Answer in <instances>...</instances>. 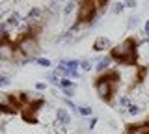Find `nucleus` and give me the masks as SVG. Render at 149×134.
<instances>
[{
    "instance_id": "obj_1",
    "label": "nucleus",
    "mask_w": 149,
    "mask_h": 134,
    "mask_svg": "<svg viewBox=\"0 0 149 134\" xmlns=\"http://www.w3.org/2000/svg\"><path fill=\"white\" fill-rule=\"evenodd\" d=\"M45 28L43 21H30L26 24V28L22 32H19L15 37V45L19 50V56H22V62H28V60H36L41 52V45H39V35Z\"/></svg>"
},
{
    "instance_id": "obj_2",
    "label": "nucleus",
    "mask_w": 149,
    "mask_h": 134,
    "mask_svg": "<svg viewBox=\"0 0 149 134\" xmlns=\"http://www.w3.org/2000/svg\"><path fill=\"white\" fill-rule=\"evenodd\" d=\"M121 80L123 78H121V73L118 69H106V71L99 73V75L93 78V87H95L99 99L106 106L116 104V95L119 91Z\"/></svg>"
},
{
    "instance_id": "obj_3",
    "label": "nucleus",
    "mask_w": 149,
    "mask_h": 134,
    "mask_svg": "<svg viewBox=\"0 0 149 134\" xmlns=\"http://www.w3.org/2000/svg\"><path fill=\"white\" fill-rule=\"evenodd\" d=\"M108 56L119 67H138L140 62V39L136 35H127L119 45L110 49Z\"/></svg>"
},
{
    "instance_id": "obj_4",
    "label": "nucleus",
    "mask_w": 149,
    "mask_h": 134,
    "mask_svg": "<svg viewBox=\"0 0 149 134\" xmlns=\"http://www.w3.org/2000/svg\"><path fill=\"white\" fill-rule=\"evenodd\" d=\"M34 99L30 91H9V93H0V114L15 115L21 114V110Z\"/></svg>"
},
{
    "instance_id": "obj_5",
    "label": "nucleus",
    "mask_w": 149,
    "mask_h": 134,
    "mask_svg": "<svg viewBox=\"0 0 149 134\" xmlns=\"http://www.w3.org/2000/svg\"><path fill=\"white\" fill-rule=\"evenodd\" d=\"M99 13H101V10H99V2H97V0H80V2H78L77 19H74V26H73V28L90 26Z\"/></svg>"
},
{
    "instance_id": "obj_6",
    "label": "nucleus",
    "mask_w": 149,
    "mask_h": 134,
    "mask_svg": "<svg viewBox=\"0 0 149 134\" xmlns=\"http://www.w3.org/2000/svg\"><path fill=\"white\" fill-rule=\"evenodd\" d=\"M0 62H17L19 60V50L15 45V37L9 35V32H0Z\"/></svg>"
},
{
    "instance_id": "obj_7",
    "label": "nucleus",
    "mask_w": 149,
    "mask_h": 134,
    "mask_svg": "<svg viewBox=\"0 0 149 134\" xmlns=\"http://www.w3.org/2000/svg\"><path fill=\"white\" fill-rule=\"evenodd\" d=\"M45 106V97H34L21 110V119L26 125H39V110Z\"/></svg>"
},
{
    "instance_id": "obj_8",
    "label": "nucleus",
    "mask_w": 149,
    "mask_h": 134,
    "mask_svg": "<svg viewBox=\"0 0 149 134\" xmlns=\"http://www.w3.org/2000/svg\"><path fill=\"white\" fill-rule=\"evenodd\" d=\"M149 75V65H138V67H134V75L132 78H130V86H129V91H132V90H136V87H140L146 82V78Z\"/></svg>"
},
{
    "instance_id": "obj_9",
    "label": "nucleus",
    "mask_w": 149,
    "mask_h": 134,
    "mask_svg": "<svg viewBox=\"0 0 149 134\" xmlns=\"http://www.w3.org/2000/svg\"><path fill=\"white\" fill-rule=\"evenodd\" d=\"M123 134H149V121L143 119L138 123H127Z\"/></svg>"
},
{
    "instance_id": "obj_10",
    "label": "nucleus",
    "mask_w": 149,
    "mask_h": 134,
    "mask_svg": "<svg viewBox=\"0 0 149 134\" xmlns=\"http://www.w3.org/2000/svg\"><path fill=\"white\" fill-rule=\"evenodd\" d=\"M112 47H114V45L110 43V39L108 37H104V35H101V37H97L95 41H93V50H95V52H102V50H110Z\"/></svg>"
},
{
    "instance_id": "obj_11",
    "label": "nucleus",
    "mask_w": 149,
    "mask_h": 134,
    "mask_svg": "<svg viewBox=\"0 0 149 134\" xmlns=\"http://www.w3.org/2000/svg\"><path fill=\"white\" fill-rule=\"evenodd\" d=\"M34 62L39 63V65H43V67H50V60H47V58H36Z\"/></svg>"
},
{
    "instance_id": "obj_12",
    "label": "nucleus",
    "mask_w": 149,
    "mask_h": 134,
    "mask_svg": "<svg viewBox=\"0 0 149 134\" xmlns=\"http://www.w3.org/2000/svg\"><path fill=\"white\" fill-rule=\"evenodd\" d=\"M97 2H99V10H101V13H104L106 8H108V4H110V0H97Z\"/></svg>"
},
{
    "instance_id": "obj_13",
    "label": "nucleus",
    "mask_w": 149,
    "mask_h": 134,
    "mask_svg": "<svg viewBox=\"0 0 149 134\" xmlns=\"http://www.w3.org/2000/svg\"><path fill=\"white\" fill-rule=\"evenodd\" d=\"M71 84H73V82L69 80V78H62V80H60V86H62V87H69Z\"/></svg>"
},
{
    "instance_id": "obj_14",
    "label": "nucleus",
    "mask_w": 149,
    "mask_h": 134,
    "mask_svg": "<svg viewBox=\"0 0 149 134\" xmlns=\"http://www.w3.org/2000/svg\"><path fill=\"white\" fill-rule=\"evenodd\" d=\"M6 84H9V78L6 75H0V86H6Z\"/></svg>"
},
{
    "instance_id": "obj_15",
    "label": "nucleus",
    "mask_w": 149,
    "mask_h": 134,
    "mask_svg": "<svg viewBox=\"0 0 149 134\" xmlns=\"http://www.w3.org/2000/svg\"><path fill=\"white\" fill-rule=\"evenodd\" d=\"M125 6H129V8H136V0H125Z\"/></svg>"
},
{
    "instance_id": "obj_16",
    "label": "nucleus",
    "mask_w": 149,
    "mask_h": 134,
    "mask_svg": "<svg viewBox=\"0 0 149 134\" xmlns=\"http://www.w3.org/2000/svg\"><path fill=\"white\" fill-rule=\"evenodd\" d=\"M80 65H84V69H91V62H80Z\"/></svg>"
},
{
    "instance_id": "obj_17",
    "label": "nucleus",
    "mask_w": 149,
    "mask_h": 134,
    "mask_svg": "<svg viewBox=\"0 0 149 134\" xmlns=\"http://www.w3.org/2000/svg\"><path fill=\"white\" fill-rule=\"evenodd\" d=\"M90 112H91L90 108H80V114H84V115H88V114H90Z\"/></svg>"
},
{
    "instance_id": "obj_18",
    "label": "nucleus",
    "mask_w": 149,
    "mask_h": 134,
    "mask_svg": "<svg viewBox=\"0 0 149 134\" xmlns=\"http://www.w3.org/2000/svg\"><path fill=\"white\" fill-rule=\"evenodd\" d=\"M130 114H138V106H130Z\"/></svg>"
},
{
    "instance_id": "obj_19",
    "label": "nucleus",
    "mask_w": 149,
    "mask_h": 134,
    "mask_svg": "<svg viewBox=\"0 0 149 134\" xmlns=\"http://www.w3.org/2000/svg\"><path fill=\"white\" fill-rule=\"evenodd\" d=\"M146 32L149 34V21H147V24H146Z\"/></svg>"
},
{
    "instance_id": "obj_20",
    "label": "nucleus",
    "mask_w": 149,
    "mask_h": 134,
    "mask_svg": "<svg viewBox=\"0 0 149 134\" xmlns=\"http://www.w3.org/2000/svg\"><path fill=\"white\" fill-rule=\"evenodd\" d=\"M146 119H147V121H149V114H147V117H146Z\"/></svg>"
}]
</instances>
